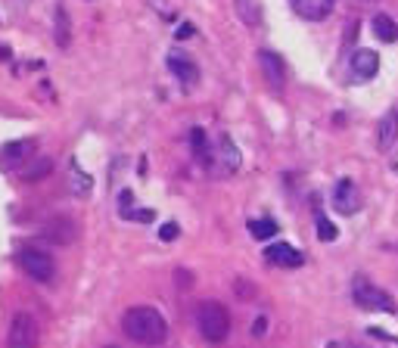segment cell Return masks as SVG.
<instances>
[{
	"label": "cell",
	"instance_id": "cell-19",
	"mask_svg": "<svg viewBox=\"0 0 398 348\" xmlns=\"http://www.w3.org/2000/svg\"><path fill=\"white\" fill-rule=\"evenodd\" d=\"M249 233H252L255 240H271V236L277 233V221H271V218H258V221H249Z\"/></svg>",
	"mask_w": 398,
	"mask_h": 348
},
{
	"label": "cell",
	"instance_id": "cell-4",
	"mask_svg": "<svg viewBox=\"0 0 398 348\" xmlns=\"http://www.w3.org/2000/svg\"><path fill=\"white\" fill-rule=\"evenodd\" d=\"M41 333H37V323L31 314L19 311L10 320V333H6V348H37Z\"/></svg>",
	"mask_w": 398,
	"mask_h": 348
},
{
	"label": "cell",
	"instance_id": "cell-22",
	"mask_svg": "<svg viewBox=\"0 0 398 348\" xmlns=\"http://www.w3.org/2000/svg\"><path fill=\"white\" fill-rule=\"evenodd\" d=\"M336 236H339V230H336L333 224L321 215V209H317V240H321V242H333Z\"/></svg>",
	"mask_w": 398,
	"mask_h": 348
},
{
	"label": "cell",
	"instance_id": "cell-2",
	"mask_svg": "<svg viewBox=\"0 0 398 348\" xmlns=\"http://www.w3.org/2000/svg\"><path fill=\"white\" fill-rule=\"evenodd\" d=\"M196 327H199V333H202V339H209V342H224L230 336V314H227V308L224 304H218V302H202L196 308Z\"/></svg>",
	"mask_w": 398,
	"mask_h": 348
},
{
	"label": "cell",
	"instance_id": "cell-14",
	"mask_svg": "<svg viewBox=\"0 0 398 348\" xmlns=\"http://www.w3.org/2000/svg\"><path fill=\"white\" fill-rule=\"evenodd\" d=\"M234 10L243 19V25H249V28H261L265 25V6H261V0H234Z\"/></svg>",
	"mask_w": 398,
	"mask_h": 348
},
{
	"label": "cell",
	"instance_id": "cell-12",
	"mask_svg": "<svg viewBox=\"0 0 398 348\" xmlns=\"http://www.w3.org/2000/svg\"><path fill=\"white\" fill-rule=\"evenodd\" d=\"M258 66H261V72H265V78H267V84H271V87H283L286 84V68H283V59H280L277 53L261 50Z\"/></svg>",
	"mask_w": 398,
	"mask_h": 348
},
{
	"label": "cell",
	"instance_id": "cell-9",
	"mask_svg": "<svg viewBox=\"0 0 398 348\" xmlns=\"http://www.w3.org/2000/svg\"><path fill=\"white\" fill-rule=\"evenodd\" d=\"M265 258L277 267H302L305 255L296 246H290V242H274V246L265 249Z\"/></svg>",
	"mask_w": 398,
	"mask_h": 348
},
{
	"label": "cell",
	"instance_id": "cell-24",
	"mask_svg": "<svg viewBox=\"0 0 398 348\" xmlns=\"http://www.w3.org/2000/svg\"><path fill=\"white\" fill-rule=\"evenodd\" d=\"M122 218H134V221H153L155 215H153V211H149V209H128Z\"/></svg>",
	"mask_w": 398,
	"mask_h": 348
},
{
	"label": "cell",
	"instance_id": "cell-21",
	"mask_svg": "<svg viewBox=\"0 0 398 348\" xmlns=\"http://www.w3.org/2000/svg\"><path fill=\"white\" fill-rule=\"evenodd\" d=\"M53 171V162L50 159H37L35 165H25V180H41L44 174Z\"/></svg>",
	"mask_w": 398,
	"mask_h": 348
},
{
	"label": "cell",
	"instance_id": "cell-1",
	"mask_svg": "<svg viewBox=\"0 0 398 348\" xmlns=\"http://www.w3.org/2000/svg\"><path fill=\"white\" fill-rule=\"evenodd\" d=\"M122 329L128 339L140 342V345H162L168 339V323L162 317V311L149 308V304H137L128 308L122 317Z\"/></svg>",
	"mask_w": 398,
	"mask_h": 348
},
{
	"label": "cell",
	"instance_id": "cell-20",
	"mask_svg": "<svg viewBox=\"0 0 398 348\" xmlns=\"http://www.w3.org/2000/svg\"><path fill=\"white\" fill-rule=\"evenodd\" d=\"M56 44H59L62 50L68 47V12H66V6H56Z\"/></svg>",
	"mask_w": 398,
	"mask_h": 348
},
{
	"label": "cell",
	"instance_id": "cell-15",
	"mask_svg": "<svg viewBox=\"0 0 398 348\" xmlns=\"http://www.w3.org/2000/svg\"><path fill=\"white\" fill-rule=\"evenodd\" d=\"M44 240L56 242V246H68L75 240V224L68 218H56V221H50L44 227Z\"/></svg>",
	"mask_w": 398,
	"mask_h": 348
},
{
	"label": "cell",
	"instance_id": "cell-8",
	"mask_svg": "<svg viewBox=\"0 0 398 348\" xmlns=\"http://www.w3.org/2000/svg\"><path fill=\"white\" fill-rule=\"evenodd\" d=\"M168 68H171L174 78H178L187 90H190V87L199 81V66L184 53V50H174V53H168Z\"/></svg>",
	"mask_w": 398,
	"mask_h": 348
},
{
	"label": "cell",
	"instance_id": "cell-11",
	"mask_svg": "<svg viewBox=\"0 0 398 348\" xmlns=\"http://www.w3.org/2000/svg\"><path fill=\"white\" fill-rule=\"evenodd\" d=\"M398 140V109H389L377 124V146L379 153H389Z\"/></svg>",
	"mask_w": 398,
	"mask_h": 348
},
{
	"label": "cell",
	"instance_id": "cell-5",
	"mask_svg": "<svg viewBox=\"0 0 398 348\" xmlns=\"http://www.w3.org/2000/svg\"><path fill=\"white\" fill-rule=\"evenodd\" d=\"M19 264H22V271L28 273L35 283H50L56 273L53 258H50L47 252H41V249H22V252H19Z\"/></svg>",
	"mask_w": 398,
	"mask_h": 348
},
{
	"label": "cell",
	"instance_id": "cell-6",
	"mask_svg": "<svg viewBox=\"0 0 398 348\" xmlns=\"http://www.w3.org/2000/svg\"><path fill=\"white\" fill-rule=\"evenodd\" d=\"M361 205H364V199H361L358 184H352L348 177L339 180V184H336V190H333V209L339 211V215L352 218V215H358V211H361Z\"/></svg>",
	"mask_w": 398,
	"mask_h": 348
},
{
	"label": "cell",
	"instance_id": "cell-23",
	"mask_svg": "<svg viewBox=\"0 0 398 348\" xmlns=\"http://www.w3.org/2000/svg\"><path fill=\"white\" fill-rule=\"evenodd\" d=\"M178 233H180V227H178L174 221H168V224H162V227H159V240H162V242H171Z\"/></svg>",
	"mask_w": 398,
	"mask_h": 348
},
{
	"label": "cell",
	"instance_id": "cell-7",
	"mask_svg": "<svg viewBox=\"0 0 398 348\" xmlns=\"http://www.w3.org/2000/svg\"><path fill=\"white\" fill-rule=\"evenodd\" d=\"M240 168V149L234 146L230 137H218V149L211 153V168L215 174H234Z\"/></svg>",
	"mask_w": 398,
	"mask_h": 348
},
{
	"label": "cell",
	"instance_id": "cell-16",
	"mask_svg": "<svg viewBox=\"0 0 398 348\" xmlns=\"http://www.w3.org/2000/svg\"><path fill=\"white\" fill-rule=\"evenodd\" d=\"M31 149H35V140H12V143H6L3 153H0V165L16 168L22 159H28Z\"/></svg>",
	"mask_w": 398,
	"mask_h": 348
},
{
	"label": "cell",
	"instance_id": "cell-13",
	"mask_svg": "<svg viewBox=\"0 0 398 348\" xmlns=\"http://www.w3.org/2000/svg\"><path fill=\"white\" fill-rule=\"evenodd\" d=\"M377 68H379L377 50H354V53H352V75L358 81L373 78V75H377Z\"/></svg>",
	"mask_w": 398,
	"mask_h": 348
},
{
	"label": "cell",
	"instance_id": "cell-10",
	"mask_svg": "<svg viewBox=\"0 0 398 348\" xmlns=\"http://www.w3.org/2000/svg\"><path fill=\"white\" fill-rule=\"evenodd\" d=\"M290 6L296 16L308 19V22H321L333 12V0H290Z\"/></svg>",
	"mask_w": 398,
	"mask_h": 348
},
{
	"label": "cell",
	"instance_id": "cell-26",
	"mask_svg": "<svg viewBox=\"0 0 398 348\" xmlns=\"http://www.w3.org/2000/svg\"><path fill=\"white\" fill-rule=\"evenodd\" d=\"M327 348H342V345H327Z\"/></svg>",
	"mask_w": 398,
	"mask_h": 348
},
{
	"label": "cell",
	"instance_id": "cell-17",
	"mask_svg": "<svg viewBox=\"0 0 398 348\" xmlns=\"http://www.w3.org/2000/svg\"><path fill=\"white\" fill-rule=\"evenodd\" d=\"M370 25H373V35H377V41H383V44H395L398 41V22L392 16L377 12Z\"/></svg>",
	"mask_w": 398,
	"mask_h": 348
},
{
	"label": "cell",
	"instance_id": "cell-18",
	"mask_svg": "<svg viewBox=\"0 0 398 348\" xmlns=\"http://www.w3.org/2000/svg\"><path fill=\"white\" fill-rule=\"evenodd\" d=\"M68 190H72L78 199H87V196L93 193V180H91V174H84L78 165H72V171H68Z\"/></svg>",
	"mask_w": 398,
	"mask_h": 348
},
{
	"label": "cell",
	"instance_id": "cell-3",
	"mask_svg": "<svg viewBox=\"0 0 398 348\" xmlns=\"http://www.w3.org/2000/svg\"><path fill=\"white\" fill-rule=\"evenodd\" d=\"M352 298H354V304H358V308H364V311H383V314H398L395 298H392L386 289L373 286L367 277H354V283H352Z\"/></svg>",
	"mask_w": 398,
	"mask_h": 348
},
{
	"label": "cell",
	"instance_id": "cell-25",
	"mask_svg": "<svg viewBox=\"0 0 398 348\" xmlns=\"http://www.w3.org/2000/svg\"><path fill=\"white\" fill-rule=\"evenodd\" d=\"M265 327H267V320H265V317H258V320H255V333H265Z\"/></svg>",
	"mask_w": 398,
	"mask_h": 348
}]
</instances>
